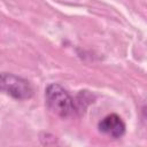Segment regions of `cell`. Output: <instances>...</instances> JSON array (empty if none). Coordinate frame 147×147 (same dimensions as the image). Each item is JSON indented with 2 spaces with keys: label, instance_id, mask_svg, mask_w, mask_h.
Instances as JSON below:
<instances>
[{
  "label": "cell",
  "instance_id": "3957f363",
  "mask_svg": "<svg viewBox=\"0 0 147 147\" xmlns=\"http://www.w3.org/2000/svg\"><path fill=\"white\" fill-rule=\"evenodd\" d=\"M98 129L100 132L117 139L125 133V123L118 115L109 114L99 122Z\"/></svg>",
  "mask_w": 147,
  "mask_h": 147
},
{
  "label": "cell",
  "instance_id": "7a4b0ae2",
  "mask_svg": "<svg viewBox=\"0 0 147 147\" xmlns=\"http://www.w3.org/2000/svg\"><path fill=\"white\" fill-rule=\"evenodd\" d=\"M0 92H3L15 99L24 100L32 96L33 88L26 79L13 74L2 72L0 74Z\"/></svg>",
  "mask_w": 147,
  "mask_h": 147
},
{
  "label": "cell",
  "instance_id": "6da1fadb",
  "mask_svg": "<svg viewBox=\"0 0 147 147\" xmlns=\"http://www.w3.org/2000/svg\"><path fill=\"white\" fill-rule=\"evenodd\" d=\"M45 98L49 110L62 118L75 115L77 110L75 100L59 84H49L45 90Z\"/></svg>",
  "mask_w": 147,
  "mask_h": 147
}]
</instances>
